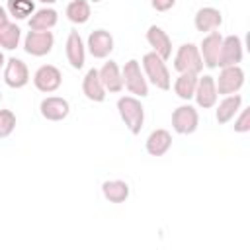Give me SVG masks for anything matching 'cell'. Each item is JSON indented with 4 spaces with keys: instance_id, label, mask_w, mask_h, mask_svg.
I'll list each match as a JSON object with an SVG mask.
<instances>
[{
    "instance_id": "obj_1",
    "label": "cell",
    "mask_w": 250,
    "mask_h": 250,
    "mask_svg": "<svg viewBox=\"0 0 250 250\" xmlns=\"http://www.w3.org/2000/svg\"><path fill=\"white\" fill-rule=\"evenodd\" d=\"M141 68H143V72H145L146 82L154 84L158 90H170V86H172L170 70H168V66H166V61H164L162 57H158L154 51L143 55Z\"/></svg>"
},
{
    "instance_id": "obj_2",
    "label": "cell",
    "mask_w": 250,
    "mask_h": 250,
    "mask_svg": "<svg viewBox=\"0 0 250 250\" xmlns=\"http://www.w3.org/2000/svg\"><path fill=\"white\" fill-rule=\"evenodd\" d=\"M117 111L129 133L139 135L143 125H145V107L139 98L135 96H121L117 100Z\"/></svg>"
},
{
    "instance_id": "obj_3",
    "label": "cell",
    "mask_w": 250,
    "mask_h": 250,
    "mask_svg": "<svg viewBox=\"0 0 250 250\" xmlns=\"http://www.w3.org/2000/svg\"><path fill=\"white\" fill-rule=\"evenodd\" d=\"M121 76H123V88H127L129 94H133L135 98L148 96V82L137 59H131L125 62V66L121 68Z\"/></svg>"
},
{
    "instance_id": "obj_4",
    "label": "cell",
    "mask_w": 250,
    "mask_h": 250,
    "mask_svg": "<svg viewBox=\"0 0 250 250\" xmlns=\"http://www.w3.org/2000/svg\"><path fill=\"white\" fill-rule=\"evenodd\" d=\"M174 68L178 72H189V74H199L203 70V61L199 55L197 45L193 43H184L178 47L174 55Z\"/></svg>"
},
{
    "instance_id": "obj_5",
    "label": "cell",
    "mask_w": 250,
    "mask_h": 250,
    "mask_svg": "<svg viewBox=\"0 0 250 250\" xmlns=\"http://www.w3.org/2000/svg\"><path fill=\"white\" fill-rule=\"evenodd\" d=\"M199 127V113L193 105L184 104L172 111V129L178 135H191Z\"/></svg>"
},
{
    "instance_id": "obj_6",
    "label": "cell",
    "mask_w": 250,
    "mask_h": 250,
    "mask_svg": "<svg viewBox=\"0 0 250 250\" xmlns=\"http://www.w3.org/2000/svg\"><path fill=\"white\" fill-rule=\"evenodd\" d=\"M55 45V35L53 31H35L29 29L27 35L23 37V49L31 57H45L53 51Z\"/></svg>"
},
{
    "instance_id": "obj_7",
    "label": "cell",
    "mask_w": 250,
    "mask_h": 250,
    "mask_svg": "<svg viewBox=\"0 0 250 250\" xmlns=\"http://www.w3.org/2000/svg\"><path fill=\"white\" fill-rule=\"evenodd\" d=\"M215 86H217V94L221 96L236 94L244 86V70L240 68V64L221 68L219 78H215Z\"/></svg>"
},
{
    "instance_id": "obj_8",
    "label": "cell",
    "mask_w": 250,
    "mask_h": 250,
    "mask_svg": "<svg viewBox=\"0 0 250 250\" xmlns=\"http://www.w3.org/2000/svg\"><path fill=\"white\" fill-rule=\"evenodd\" d=\"M242 57H244V45H242V39H240L238 35H227V37H223L217 66L225 68V66L240 64V62H242Z\"/></svg>"
},
{
    "instance_id": "obj_9",
    "label": "cell",
    "mask_w": 250,
    "mask_h": 250,
    "mask_svg": "<svg viewBox=\"0 0 250 250\" xmlns=\"http://www.w3.org/2000/svg\"><path fill=\"white\" fill-rule=\"evenodd\" d=\"M33 84L39 92L43 94H51V92H57L62 84V74L61 70L55 66V64H43L35 70L33 74Z\"/></svg>"
},
{
    "instance_id": "obj_10",
    "label": "cell",
    "mask_w": 250,
    "mask_h": 250,
    "mask_svg": "<svg viewBox=\"0 0 250 250\" xmlns=\"http://www.w3.org/2000/svg\"><path fill=\"white\" fill-rule=\"evenodd\" d=\"M217 86H215V78L205 74V76H199L197 78V86H195V92H193V100L195 104L201 107V109H211L217 105Z\"/></svg>"
},
{
    "instance_id": "obj_11",
    "label": "cell",
    "mask_w": 250,
    "mask_h": 250,
    "mask_svg": "<svg viewBox=\"0 0 250 250\" xmlns=\"http://www.w3.org/2000/svg\"><path fill=\"white\" fill-rule=\"evenodd\" d=\"M4 82L10 86V88H23L27 82H29V68L27 64L18 59V57H12L6 61L4 64Z\"/></svg>"
},
{
    "instance_id": "obj_12",
    "label": "cell",
    "mask_w": 250,
    "mask_h": 250,
    "mask_svg": "<svg viewBox=\"0 0 250 250\" xmlns=\"http://www.w3.org/2000/svg\"><path fill=\"white\" fill-rule=\"evenodd\" d=\"M86 47L94 59H107L113 51V35L105 29H96L88 35Z\"/></svg>"
},
{
    "instance_id": "obj_13",
    "label": "cell",
    "mask_w": 250,
    "mask_h": 250,
    "mask_svg": "<svg viewBox=\"0 0 250 250\" xmlns=\"http://www.w3.org/2000/svg\"><path fill=\"white\" fill-rule=\"evenodd\" d=\"M221 43H223V35L219 31H209L203 39L199 49L203 66L207 68H217V61H219V51H221Z\"/></svg>"
},
{
    "instance_id": "obj_14",
    "label": "cell",
    "mask_w": 250,
    "mask_h": 250,
    "mask_svg": "<svg viewBox=\"0 0 250 250\" xmlns=\"http://www.w3.org/2000/svg\"><path fill=\"white\" fill-rule=\"evenodd\" d=\"M39 111H41L43 119H47V121H62V119H66L68 113H70V104H68L64 98L49 96V98L41 100Z\"/></svg>"
},
{
    "instance_id": "obj_15",
    "label": "cell",
    "mask_w": 250,
    "mask_h": 250,
    "mask_svg": "<svg viewBox=\"0 0 250 250\" xmlns=\"http://www.w3.org/2000/svg\"><path fill=\"white\" fill-rule=\"evenodd\" d=\"M64 53H66V61L70 62L72 68L80 70L86 62V45L80 37L78 31H70L68 37H66V45H64Z\"/></svg>"
},
{
    "instance_id": "obj_16",
    "label": "cell",
    "mask_w": 250,
    "mask_h": 250,
    "mask_svg": "<svg viewBox=\"0 0 250 250\" xmlns=\"http://www.w3.org/2000/svg\"><path fill=\"white\" fill-rule=\"evenodd\" d=\"M146 41L152 47V51L158 57H162L164 61H168L172 57V39L160 25H150L146 29Z\"/></svg>"
},
{
    "instance_id": "obj_17",
    "label": "cell",
    "mask_w": 250,
    "mask_h": 250,
    "mask_svg": "<svg viewBox=\"0 0 250 250\" xmlns=\"http://www.w3.org/2000/svg\"><path fill=\"white\" fill-rule=\"evenodd\" d=\"M193 23H195V29L201 31V33H209V31H215L221 27L223 23V16L217 8L213 6H203L195 12V18H193Z\"/></svg>"
},
{
    "instance_id": "obj_18",
    "label": "cell",
    "mask_w": 250,
    "mask_h": 250,
    "mask_svg": "<svg viewBox=\"0 0 250 250\" xmlns=\"http://www.w3.org/2000/svg\"><path fill=\"white\" fill-rule=\"evenodd\" d=\"M100 72V80L105 88L107 94H117L123 90V76H121V68L117 66L115 61H107L104 62V66L98 70Z\"/></svg>"
},
{
    "instance_id": "obj_19",
    "label": "cell",
    "mask_w": 250,
    "mask_h": 250,
    "mask_svg": "<svg viewBox=\"0 0 250 250\" xmlns=\"http://www.w3.org/2000/svg\"><path fill=\"white\" fill-rule=\"evenodd\" d=\"M240 109H242V96L240 94H229L219 102V105L215 109V119H217V123L225 125V123L232 121Z\"/></svg>"
},
{
    "instance_id": "obj_20",
    "label": "cell",
    "mask_w": 250,
    "mask_h": 250,
    "mask_svg": "<svg viewBox=\"0 0 250 250\" xmlns=\"http://www.w3.org/2000/svg\"><path fill=\"white\" fill-rule=\"evenodd\" d=\"M82 92H84V96H86L90 102L102 104V102L105 100L107 92H105V88H104V84H102V80H100L98 68H90V70L86 72V76H84V80H82Z\"/></svg>"
},
{
    "instance_id": "obj_21",
    "label": "cell",
    "mask_w": 250,
    "mask_h": 250,
    "mask_svg": "<svg viewBox=\"0 0 250 250\" xmlns=\"http://www.w3.org/2000/svg\"><path fill=\"white\" fill-rule=\"evenodd\" d=\"M172 146V135L166 129H154L145 143V148L150 156H164Z\"/></svg>"
},
{
    "instance_id": "obj_22",
    "label": "cell",
    "mask_w": 250,
    "mask_h": 250,
    "mask_svg": "<svg viewBox=\"0 0 250 250\" xmlns=\"http://www.w3.org/2000/svg\"><path fill=\"white\" fill-rule=\"evenodd\" d=\"M59 21V12L51 6H45L41 10H35L31 14V18L27 20L29 23V29H35V31H51Z\"/></svg>"
},
{
    "instance_id": "obj_23",
    "label": "cell",
    "mask_w": 250,
    "mask_h": 250,
    "mask_svg": "<svg viewBox=\"0 0 250 250\" xmlns=\"http://www.w3.org/2000/svg\"><path fill=\"white\" fill-rule=\"evenodd\" d=\"M102 193L109 203H123L129 197V184L123 180H105L102 184Z\"/></svg>"
},
{
    "instance_id": "obj_24",
    "label": "cell",
    "mask_w": 250,
    "mask_h": 250,
    "mask_svg": "<svg viewBox=\"0 0 250 250\" xmlns=\"http://www.w3.org/2000/svg\"><path fill=\"white\" fill-rule=\"evenodd\" d=\"M197 78L199 74H189V72H180V76L176 78L174 82V92L180 100H186L189 102L193 98V92H195V86H197Z\"/></svg>"
},
{
    "instance_id": "obj_25",
    "label": "cell",
    "mask_w": 250,
    "mask_h": 250,
    "mask_svg": "<svg viewBox=\"0 0 250 250\" xmlns=\"http://www.w3.org/2000/svg\"><path fill=\"white\" fill-rule=\"evenodd\" d=\"M64 14H66L68 21H72L76 25H82V23H86L90 20L92 8H90V2L88 0H72V2H68Z\"/></svg>"
},
{
    "instance_id": "obj_26",
    "label": "cell",
    "mask_w": 250,
    "mask_h": 250,
    "mask_svg": "<svg viewBox=\"0 0 250 250\" xmlns=\"http://www.w3.org/2000/svg\"><path fill=\"white\" fill-rule=\"evenodd\" d=\"M20 39H21V29L16 23L8 21V23L0 25V49L14 51L20 45Z\"/></svg>"
},
{
    "instance_id": "obj_27",
    "label": "cell",
    "mask_w": 250,
    "mask_h": 250,
    "mask_svg": "<svg viewBox=\"0 0 250 250\" xmlns=\"http://www.w3.org/2000/svg\"><path fill=\"white\" fill-rule=\"evenodd\" d=\"M6 12L8 16L16 20H27L35 12V2L33 0H6Z\"/></svg>"
},
{
    "instance_id": "obj_28",
    "label": "cell",
    "mask_w": 250,
    "mask_h": 250,
    "mask_svg": "<svg viewBox=\"0 0 250 250\" xmlns=\"http://www.w3.org/2000/svg\"><path fill=\"white\" fill-rule=\"evenodd\" d=\"M16 129V113L12 109H0V139H6Z\"/></svg>"
},
{
    "instance_id": "obj_29",
    "label": "cell",
    "mask_w": 250,
    "mask_h": 250,
    "mask_svg": "<svg viewBox=\"0 0 250 250\" xmlns=\"http://www.w3.org/2000/svg\"><path fill=\"white\" fill-rule=\"evenodd\" d=\"M238 117H234V131L236 133H246L250 131V107H244L236 113Z\"/></svg>"
},
{
    "instance_id": "obj_30",
    "label": "cell",
    "mask_w": 250,
    "mask_h": 250,
    "mask_svg": "<svg viewBox=\"0 0 250 250\" xmlns=\"http://www.w3.org/2000/svg\"><path fill=\"white\" fill-rule=\"evenodd\" d=\"M174 4H176V0H150V6L156 12H168L174 8Z\"/></svg>"
},
{
    "instance_id": "obj_31",
    "label": "cell",
    "mask_w": 250,
    "mask_h": 250,
    "mask_svg": "<svg viewBox=\"0 0 250 250\" xmlns=\"http://www.w3.org/2000/svg\"><path fill=\"white\" fill-rule=\"evenodd\" d=\"M8 21H10V16H8L6 8L0 6V25H4V23H8Z\"/></svg>"
},
{
    "instance_id": "obj_32",
    "label": "cell",
    "mask_w": 250,
    "mask_h": 250,
    "mask_svg": "<svg viewBox=\"0 0 250 250\" xmlns=\"http://www.w3.org/2000/svg\"><path fill=\"white\" fill-rule=\"evenodd\" d=\"M4 64H6V59H4V53L0 51V70L4 68Z\"/></svg>"
},
{
    "instance_id": "obj_33",
    "label": "cell",
    "mask_w": 250,
    "mask_h": 250,
    "mask_svg": "<svg viewBox=\"0 0 250 250\" xmlns=\"http://www.w3.org/2000/svg\"><path fill=\"white\" fill-rule=\"evenodd\" d=\"M39 2H43V4H47V6H51V4H55L57 0H39Z\"/></svg>"
},
{
    "instance_id": "obj_34",
    "label": "cell",
    "mask_w": 250,
    "mask_h": 250,
    "mask_svg": "<svg viewBox=\"0 0 250 250\" xmlns=\"http://www.w3.org/2000/svg\"><path fill=\"white\" fill-rule=\"evenodd\" d=\"M88 2H94L96 4V2H102V0H88Z\"/></svg>"
},
{
    "instance_id": "obj_35",
    "label": "cell",
    "mask_w": 250,
    "mask_h": 250,
    "mask_svg": "<svg viewBox=\"0 0 250 250\" xmlns=\"http://www.w3.org/2000/svg\"><path fill=\"white\" fill-rule=\"evenodd\" d=\"M0 102H2V92H0Z\"/></svg>"
}]
</instances>
